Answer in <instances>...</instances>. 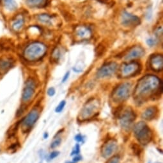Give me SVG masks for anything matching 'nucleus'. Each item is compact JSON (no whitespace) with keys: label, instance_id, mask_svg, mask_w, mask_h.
<instances>
[{"label":"nucleus","instance_id":"nucleus-1","mask_svg":"<svg viewBox=\"0 0 163 163\" xmlns=\"http://www.w3.org/2000/svg\"><path fill=\"white\" fill-rule=\"evenodd\" d=\"M161 82L154 75H147L138 81L136 85L134 96L136 99L144 100L152 97L161 88Z\"/></svg>","mask_w":163,"mask_h":163},{"label":"nucleus","instance_id":"nucleus-2","mask_svg":"<svg viewBox=\"0 0 163 163\" xmlns=\"http://www.w3.org/2000/svg\"><path fill=\"white\" fill-rule=\"evenodd\" d=\"M47 48L44 44L38 42L28 46L24 51V57L28 61H36L45 55Z\"/></svg>","mask_w":163,"mask_h":163},{"label":"nucleus","instance_id":"nucleus-3","mask_svg":"<svg viewBox=\"0 0 163 163\" xmlns=\"http://www.w3.org/2000/svg\"><path fill=\"white\" fill-rule=\"evenodd\" d=\"M134 132L136 138L141 144L146 145L150 142L152 137V131L145 123L139 122L136 124Z\"/></svg>","mask_w":163,"mask_h":163},{"label":"nucleus","instance_id":"nucleus-4","mask_svg":"<svg viewBox=\"0 0 163 163\" xmlns=\"http://www.w3.org/2000/svg\"><path fill=\"white\" fill-rule=\"evenodd\" d=\"M131 86L129 83H125L119 85L114 90L113 99L116 103H121L126 100L129 96Z\"/></svg>","mask_w":163,"mask_h":163},{"label":"nucleus","instance_id":"nucleus-5","mask_svg":"<svg viewBox=\"0 0 163 163\" xmlns=\"http://www.w3.org/2000/svg\"><path fill=\"white\" fill-rule=\"evenodd\" d=\"M99 107V105L97 101L92 100L90 102H87L80 112V118L84 120L92 117L97 113Z\"/></svg>","mask_w":163,"mask_h":163},{"label":"nucleus","instance_id":"nucleus-6","mask_svg":"<svg viewBox=\"0 0 163 163\" xmlns=\"http://www.w3.org/2000/svg\"><path fill=\"white\" fill-rule=\"evenodd\" d=\"M39 118V112L36 108H33L22 121V130L27 131L32 127Z\"/></svg>","mask_w":163,"mask_h":163},{"label":"nucleus","instance_id":"nucleus-7","mask_svg":"<svg viewBox=\"0 0 163 163\" xmlns=\"http://www.w3.org/2000/svg\"><path fill=\"white\" fill-rule=\"evenodd\" d=\"M134 120H135V114L131 108H127L123 110L120 117L121 125L125 129L130 128Z\"/></svg>","mask_w":163,"mask_h":163},{"label":"nucleus","instance_id":"nucleus-8","mask_svg":"<svg viewBox=\"0 0 163 163\" xmlns=\"http://www.w3.org/2000/svg\"><path fill=\"white\" fill-rule=\"evenodd\" d=\"M36 85L32 79H28L25 84L23 89L22 100L24 102H28L32 99L35 93Z\"/></svg>","mask_w":163,"mask_h":163},{"label":"nucleus","instance_id":"nucleus-9","mask_svg":"<svg viewBox=\"0 0 163 163\" xmlns=\"http://www.w3.org/2000/svg\"><path fill=\"white\" fill-rule=\"evenodd\" d=\"M139 64L137 63H131L125 64L121 69V76L123 78H127L135 75L139 70Z\"/></svg>","mask_w":163,"mask_h":163},{"label":"nucleus","instance_id":"nucleus-10","mask_svg":"<svg viewBox=\"0 0 163 163\" xmlns=\"http://www.w3.org/2000/svg\"><path fill=\"white\" fill-rule=\"evenodd\" d=\"M118 65L115 63H110L103 66L97 72V77L105 78L112 76L117 69Z\"/></svg>","mask_w":163,"mask_h":163},{"label":"nucleus","instance_id":"nucleus-11","mask_svg":"<svg viewBox=\"0 0 163 163\" xmlns=\"http://www.w3.org/2000/svg\"><path fill=\"white\" fill-rule=\"evenodd\" d=\"M117 148V143L114 139H110L106 143L104 144L102 148V155L105 158H108L114 152H115Z\"/></svg>","mask_w":163,"mask_h":163},{"label":"nucleus","instance_id":"nucleus-12","mask_svg":"<svg viewBox=\"0 0 163 163\" xmlns=\"http://www.w3.org/2000/svg\"><path fill=\"white\" fill-rule=\"evenodd\" d=\"M122 24L125 27H134L139 25L140 19L136 15H132L127 12H123L122 15Z\"/></svg>","mask_w":163,"mask_h":163},{"label":"nucleus","instance_id":"nucleus-13","mask_svg":"<svg viewBox=\"0 0 163 163\" xmlns=\"http://www.w3.org/2000/svg\"><path fill=\"white\" fill-rule=\"evenodd\" d=\"M150 67L153 70L160 71L163 68V59L161 55H155L150 59Z\"/></svg>","mask_w":163,"mask_h":163},{"label":"nucleus","instance_id":"nucleus-14","mask_svg":"<svg viewBox=\"0 0 163 163\" xmlns=\"http://www.w3.org/2000/svg\"><path fill=\"white\" fill-rule=\"evenodd\" d=\"M144 55V50L140 46H136L133 50H131L130 52L129 53L126 59L127 60H131L133 59H136L141 57Z\"/></svg>","mask_w":163,"mask_h":163},{"label":"nucleus","instance_id":"nucleus-15","mask_svg":"<svg viewBox=\"0 0 163 163\" xmlns=\"http://www.w3.org/2000/svg\"><path fill=\"white\" fill-rule=\"evenodd\" d=\"M157 112V110L156 107H148L144 111L143 114H142V117H143L145 120H151L156 117Z\"/></svg>","mask_w":163,"mask_h":163},{"label":"nucleus","instance_id":"nucleus-16","mask_svg":"<svg viewBox=\"0 0 163 163\" xmlns=\"http://www.w3.org/2000/svg\"><path fill=\"white\" fill-rule=\"evenodd\" d=\"M13 62L10 59H2L0 60V72H5L12 66Z\"/></svg>","mask_w":163,"mask_h":163},{"label":"nucleus","instance_id":"nucleus-17","mask_svg":"<svg viewBox=\"0 0 163 163\" xmlns=\"http://www.w3.org/2000/svg\"><path fill=\"white\" fill-rule=\"evenodd\" d=\"M77 34L81 38L86 39L91 35V31L87 27H80L77 28Z\"/></svg>","mask_w":163,"mask_h":163},{"label":"nucleus","instance_id":"nucleus-18","mask_svg":"<svg viewBox=\"0 0 163 163\" xmlns=\"http://www.w3.org/2000/svg\"><path fill=\"white\" fill-rule=\"evenodd\" d=\"M47 0H26V4L31 7H42L46 3Z\"/></svg>","mask_w":163,"mask_h":163},{"label":"nucleus","instance_id":"nucleus-19","mask_svg":"<svg viewBox=\"0 0 163 163\" xmlns=\"http://www.w3.org/2000/svg\"><path fill=\"white\" fill-rule=\"evenodd\" d=\"M3 5L9 10H14L17 8V3L14 0H1Z\"/></svg>","mask_w":163,"mask_h":163},{"label":"nucleus","instance_id":"nucleus-20","mask_svg":"<svg viewBox=\"0 0 163 163\" xmlns=\"http://www.w3.org/2000/svg\"><path fill=\"white\" fill-rule=\"evenodd\" d=\"M24 25V19L22 17H17L12 24V28L15 31H18Z\"/></svg>","mask_w":163,"mask_h":163},{"label":"nucleus","instance_id":"nucleus-21","mask_svg":"<svg viewBox=\"0 0 163 163\" xmlns=\"http://www.w3.org/2000/svg\"><path fill=\"white\" fill-rule=\"evenodd\" d=\"M38 19H39L41 22L49 23L51 21V17L47 14H41L38 16Z\"/></svg>","mask_w":163,"mask_h":163},{"label":"nucleus","instance_id":"nucleus-22","mask_svg":"<svg viewBox=\"0 0 163 163\" xmlns=\"http://www.w3.org/2000/svg\"><path fill=\"white\" fill-rule=\"evenodd\" d=\"M65 105H66L65 101V100L61 101V102L59 103V105L56 107V109H55V112H58V113L61 112V111L63 110V108L65 107Z\"/></svg>","mask_w":163,"mask_h":163},{"label":"nucleus","instance_id":"nucleus-23","mask_svg":"<svg viewBox=\"0 0 163 163\" xmlns=\"http://www.w3.org/2000/svg\"><path fill=\"white\" fill-rule=\"evenodd\" d=\"M61 142V139L60 138H57L54 140L52 143L51 144V148H55L56 147H58L59 144H60Z\"/></svg>","mask_w":163,"mask_h":163},{"label":"nucleus","instance_id":"nucleus-24","mask_svg":"<svg viewBox=\"0 0 163 163\" xmlns=\"http://www.w3.org/2000/svg\"><path fill=\"white\" fill-rule=\"evenodd\" d=\"M80 152V148H79V144H76V146L73 149V150L71 152V156H77V155H79Z\"/></svg>","mask_w":163,"mask_h":163},{"label":"nucleus","instance_id":"nucleus-25","mask_svg":"<svg viewBox=\"0 0 163 163\" xmlns=\"http://www.w3.org/2000/svg\"><path fill=\"white\" fill-rule=\"evenodd\" d=\"M120 162V159H119V157L117 156H113V157H111V159L108 160V161L107 163H119Z\"/></svg>","mask_w":163,"mask_h":163},{"label":"nucleus","instance_id":"nucleus-26","mask_svg":"<svg viewBox=\"0 0 163 163\" xmlns=\"http://www.w3.org/2000/svg\"><path fill=\"white\" fill-rule=\"evenodd\" d=\"M59 152H57V151L51 152L49 156V159L50 160H53L54 158H56V157H58L59 156Z\"/></svg>","mask_w":163,"mask_h":163},{"label":"nucleus","instance_id":"nucleus-27","mask_svg":"<svg viewBox=\"0 0 163 163\" xmlns=\"http://www.w3.org/2000/svg\"><path fill=\"white\" fill-rule=\"evenodd\" d=\"M55 92L56 90L54 87L49 88L48 90V94L49 96H53L55 94Z\"/></svg>","mask_w":163,"mask_h":163},{"label":"nucleus","instance_id":"nucleus-28","mask_svg":"<svg viewBox=\"0 0 163 163\" xmlns=\"http://www.w3.org/2000/svg\"><path fill=\"white\" fill-rule=\"evenodd\" d=\"M147 44H148V45L150 46H153L154 45H155L156 44V41L154 39L150 38V39H148L147 41Z\"/></svg>","mask_w":163,"mask_h":163},{"label":"nucleus","instance_id":"nucleus-29","mask_svg":"<svg viewBox=\"0 0 163 163\" xmlns=\"http://www.w3.org/2000/svg\"><path fill=\"white\" fill-rule=\"evenodd\" d=\"M82 157L81 156H79V155H77V156H75L73 159H72V162H73L74 163H77V162H79L80 161H81L82 160Z\"/></svg>","mask_w":163,"mask_h":163},{"label":"nucleus","instance_id":"nucleus-30","mask_svg":"<svg viewBox=\"0 0 163 163\" xmlns=\"http://www.w3.org/2000/svg\"><path fill=\"white\" fill-rule=\"evenodd\" d=\"M75 140H76L77 142H78V143H79V142H81L82 141V140H83V137H82L81 134H79L75 136Z\"/></svg>","mask_w":163,"mask_h":163},{"label":"nucleus","instance_id":"nucleus-31","mask_svg":"<svg viewBox=\"0 0 163 163\" xmlns=\"http://www.w3.org/2000/svg\"><path fill=\"white\" fill-rule=\"evenodd\" d=\"M69 75H70V72H67V73H66L65 75H64L63 79H62V82H63V83L67 81V80H68L69 77Z\"/></svg>","mask_w":163,"mask_h":163},{"label":"nucleus","instance_id":"nucleus-32","mask_svg":"<svg viewBox=\"0 0 163 163\" xmlns=\"http://www.w3.org/2000/svg\"><path fill=\"white\" fill-rule=\"evenodd\" d=\"M48 136H49V134H48V132H45L44 134V138L45 139H48Z\"/></svg>","mask_w":163,"mask_h":163},{"label":"nucleus","instance_id":"nucleus-33","mask_svg":"<svg viewBox=\"0 0 163 163\" xmlns=\"http://www.w3.org/2000/svg\"><path fill=\"white\" fill-rule=\"evenodd\" d=\"M148 163H150V162H148Z\"/></svg>","mask_w":163,"mask_h":163}]
</instances>
